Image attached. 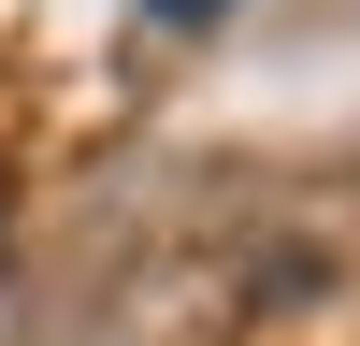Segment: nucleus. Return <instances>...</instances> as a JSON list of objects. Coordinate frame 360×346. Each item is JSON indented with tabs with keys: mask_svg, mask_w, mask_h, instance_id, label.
<instances>
[{
	"mask_svg": "<svg viewBox=\"0 0 360 346\" xmlns=\"http://www.w3.org/2000/svg\"><path fill=\"white\" fill-rule=\"evenodd\" d=\"M144 15H173V29H202V15H231V0H144Z\"/></svg>",
	"mask_w": 360,
	"mask_h": 346,
	"instance_id": "f257e3e1",
	"label": "nucleus"
}]
</instances>
